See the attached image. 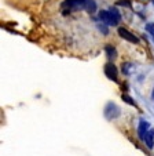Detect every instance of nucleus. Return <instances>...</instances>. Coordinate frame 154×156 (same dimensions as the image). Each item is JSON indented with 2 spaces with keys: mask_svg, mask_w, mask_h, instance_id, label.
<instances>
[{
  "mask_svg": "<svg viewBox=\"0 0 154 156\" xmlns=\"http://www.w3.org/2000/svg\"><path fill=\"white\" fill-rule=\"evenodd\" d=\"M134 68V65L131 64V62H127V64H122V72H124V75H129V71Z\"/></svg>",
  "mask_w": 154,
  "mask_h": 156,
  "instance_id": "obj_13",
  "label": "nucleus"
},
{
  "mask_svg": "<svg viewBox=\"0 0 154 156\" xmlns=\"http://www.w3.org/2000/svg\"><path fill=\"white\" fill-rule=\"evenodd\" d=\"M151 98L154 100V87H153V91H151Z\"/></svg>",
  "mask_w": 154,
  "mask_h": 156,
  "instance_id": "obj_16",
  "label": "nucleus"
},
{
  "mask_svg": "<svg viewBox=\"0 0 154 156\" xmlns=\"http://www.w3.org/2000/svg\"><path fill=\"white\" fill-rule=\"evenodd\" d=\"M105 53H106V57L109 58V61H113V59L117 58V51L116 48L113 47V46H110V44H108L105 47Z\"/></svg>",
  "mask_w": 154,
  "mask_h": 156,
  "instance_id": "obj_8",
  "label": "nucleus"
},
{
  "mask_svg": "<svg viewBox=\"0 0 154 156\" xmlns=\"http://www.w3.org/2000/svg\"><path fill=\"white\" fill-rule=\"evenodd\" d=\"M122 101H124L125 104H128V105H131V106H136V102H135V100L131 97L129 94H127V93H124V94L121 95Z\"/></svg>",
  "mask_w": 154,
  "mask_h": 156,
  "instance_id": "obj_10",
  "label": "nucleus"
},
{
  "mask_svg": "<svg viewBox=\"0 0 154 156\" xmlns=\"http://www.w3.org/2000/svg\"><path fill=\"white\" fill-rule=\"evenodd\" d=\"M85 11L90 12V14H94L96 11V2L95 0H87L85 2Z\"/></svg>",
  "mask_w": 154,
  "mask_h": 156,
  "instance_id": "obj_9",
  "label": "nucleus"
},
{
  "mask_svg": "<svg viewBox=\"0 0 154 156\" xmlns=\"http://www.w3.org/2000/svg\"><path fill=\"white\" fill-rule=\"evenodd\" d=\"M117 6H125V7H128V9H131L129 0H118V2H117Z\"/></svg>",
  "mask_w": 154,
  "mask_h": 156,
  "instance_id": "obj_15",
  "label": "nucleus"
},
{
  "mask_svg": "<svg viewBox=\"0 0 154 156\" xmlns=\"http://www.w3.org/2000/svg\"><path fill=\"white\" fill-rule=\"evenodd\" d=\"M98 18L99 21H102V24L108 25V27H117L118 25V21L114 18V15L109 10H101L98 14Z\"/></svg>",
  "mask_w": 154,
  "mask_h": 156,
  "instance_id": "obj_2",
  "label": "nucleus"
},
{
  "mask_svg": "<svg viewBox=\"0 0 154 156\" xmlns=\"http://www.w3.org/2000/svg\"><path fill=\"white\" fill-rule=\"evenodd\" d=\"M145 142H146V145H147L149 149H153L154 148V129L153 127H151V129L147 131V134H146Z\"/></svg>",
  "mask_w": 154,
  "mask_h": 156,
  "instance_id": "obj_7",
  "label": "nucleus"
},
{
  "mask_svg": "<svg viewBox=\"0 0 154 156\" xmlns=\"http://www.w3.org/2000/svg\"><path fill=\"white\" fill-rule=\"evenodd\" d=\"M118 36L121 39H124L125 41H129V43H132V44H138L139 43V37H138L136 35H134V33L131 32V30H128V29H125V28H118Z\"/></svg>",
  "mask_w": 154,
  "mask_h": 156,
  "instance_id": "obj_4",
  "label": "nucleus"
},
{
  "mask_svg": "<svg viewBox=\"0 0 154 156\" xmlns=\"http://www.w3.org/2000/svg\"><path fill=\"white\" fill-rule=\"evenodd\" d=\"M85 2L87 0H65L63 9H69V11L74 10H85Z\"/></svg>",
  "mask_w": 154,
  "mask_h": 156,
  "instance_id": "obj_5",
  "label": "nucleus"
},
{
  "mask_svg": "<svg viewBox=\"0 0 154 156\" xmlns=\"http://www.w3.org/2000/svg\"><path fill=\"white\" fill-rule=\"evenodd\" d=\"M103 115H105V118L108 119V120H114V119L120 118V115H121V109H120L118 105L114 104L113 101H109V102L105 105Z\"/></svg>",
  "mask_w": 154,
  "mask_h": 156,
  "instance_id": "obj_1",
  "label": "nucleus"
},
{
  "mask_svg": "<svg viewBox=\"0 0 154 156\" xmlns=\"http://www.w3.org/2000/svg\"><path fill=\"white\" fill-rule=\"evenodd\" d=\"M98 29L101 30L103 35H108L109 33V30H108V25H105V24H98Z\"/></svg>",
  "mask_w": 154,
  "mask_h": 156,
  "instance_id": "obj_14",
  "label": "nucleus"
},
{
  "mask_svg": "<svg viewBox=\"0 0 154 156\" xmlns=\"http://www.w3.org/2000/svg\"><path fill=\"white\" fill-rule=\"evenodd\" d=\"M153 3H154V2H153Z\"/></svg>",
  "mask_w": 154,
  "mask_h": 156,
  "instance_id": "obj_17",
  "label": "nucleus"
},
{
  "mask_svg": "<svg viewBox=\"0 0 154 156\" xmlns=\"http://www.w3.org/2000/svg\"><path fill=\"white\" fill-rule=\"evenodd\" d=\"M103 72H105L106 77L109 80H111V82H117L118 80V69H117V66L113 62H106Z\"/></svg>",
  "mask_w": 154,
  "mask_h": 156,
  "instance_id": "obj_3",
  "label": "nucleus"
},
{
  "mask_svg": "<svg viewBox=\"0 0 154 156\" xmlns=\"http://www.w3.org/2000/svg\"><path fill=\"white\" fill-rule=\"evenodd\" d=\"M150 129H151L150 123H149L147 120H145V119H140L139 126H138V136H139V138L142 140V141H145V137H146V134H147V131Z\"/></svg>",
  "mask_w": 154,
  "mask_h": 156,
  "instance_id": "obj_6",
  "label": "nucleus"
},
{
  "mask_svg": "<svg viewBox=\"0 0 154 156\" xmlns=\"http://www.w3.org/2000/svg\"><path fill=\"white\" fill-rule=\"evenodd\" d=\"M153 2H154V0H153Z\"/></svg>",
  "mask_w": 154,
  "mask_h": 156,
  "instance_id": "obj_18",
  "label": "nucleus"
},
{
  "mask_svg": "<svg viewBox=\"0 0 154 156\" xmlns=\"http://www.w3.org/2000/svg\"><path fill=\"white\" fill-rule=\"evenodd\" d=\"M109 11H110L111 14L114 15V18H116V20L118 21V22L121 21V14H120V11L116 9V7H109Z\"/></svg>",
  "mask_w": 154,
  "mask_h": 156,
  "instance_id": "obj_12",
  "label": "nucleus"
},
{
  "mask_svg": "<svg viewBox=\"0 0 154 156\" xmlns=\"http://www.w3.org/2000/svg\"><path fill=\"white\" fill-rule=\"evenodd\" d=\"M146 32L149 33V35L153 37V40H154V22H149V24H146Z\"/></svg>",
  "mask_w": 154,
  "mask_h": 156,
  "instance_id": "obj_11",
  "label": "nucleus"
}]
</instances>
